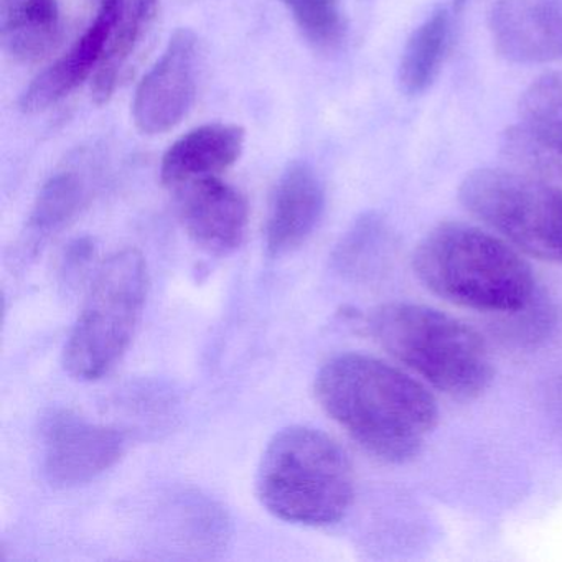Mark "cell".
<instances>
[{
    "label": "cell",
    "instance_id": "cell-1",
    "mask_svg": "<svg viewBox=\"0 0 562 562\" xmlns=\"http://www.w3.org/2000/svg\"><path fill=\"white\" fill-rule=\"evenodd\" d=\"M315 396L361 449L387 463L419 456L439 420L436 400L420 381L367 355L331 358L318 371Z\"/></svg>",
    "mask_w": 562,
    "mask_h": 562
},
{
    "label": "cell",
    "instance_id": "cell-2",
    "mask_svg": "<svg viewBox=\"0 0 562 562\" xmlns=\"http://www.w3.org/2000/svg\"><path fill=\"white\" fill-rule=\"evenodd\" d=\"M414 274L432 294L460 307L502 314L538 291L515 246L465 223H440L414 249Z\"/></svg>",
    "mask_w": 562,
    "mask_h": 562
},
{
    "label": "cell",
    "instance_id": "cell-3",
    "mask_svg": "<svg viewBox=\"0 0 562 562\" xmlns=\"http://www.w3.org/2000/svg\"><path fill=\"white\" fill-rule=\"evenodd\" d=\"M259 502L276 518L304 526L340 521L355 496L345 450L322 430L291 426L272 437L256 475Z\"/></svg>",
    "mask_w": 562,
    "mask_h": 562
},
{
    "label": "cell",
    "instance_id": "cell-4",
    "mask_svg": "<svg viewBox=\"0 0 562 562\" xmlns=\"http://www.w3.org/2000/svg\"><path fill=\"white\" fill-rule=\"evenodd\" d=\"M374 341L394 360L456 400L482 396L493 380V361L479 331L426 305L393 302L368 317Z\"/></svg>",
    "mask_w": 562,
    "mask_h": 562
},
{
    "label": "cell",
    "instance_id": "cell-5",
    "mask_svg": "<svg viewBox=\"0 0 562 562\" xmlns=\"http://www.w3.org/2000/svg\"><path fill=\"white\" fill-rule=\"evenodd\" d=\"M147 291L149 272L137 249H121L100 266L65 345L71 376L100 380L116 367L133 340Z\"/></svg>",
    "mask_w": 562,
    "mask_h": 562
},
{
    "label": "cell",
    "instance_id": "cell-6",
    "mask_svg": "<svg viewBox=\"0 0 562 562\" xmlns=\"http://www.w3.org/2000/svg\"><path fill=\"white\" fill-rule=\"evenodd\" d=\"M463 209L499 238L539 261L562 262V192L506 167L467 173Z\"/></svg>",
    "mask_w": 562,
    "mask_h": 562
},
{
    "label": "cell",
    "instance_id": "cell-7",
    "mask_svg": "<svg viewBox=\"0 0 562 562\" xmlns=\"http://www.w3.org/2000/svg\"><path fill=\"white\" fill-rule=\"evenodd\" d=\"M126 439L120 430L55 411L44 424V470L55 486L83 485L120 462Z\"/></svg>",
    "mask_w": 562,
    "mask_h": 562
},
{
    "label": "cell",
    "instance_id": "cell-8",
    "mask_svg": "<svg viewBox=\"0 0 562 562\" xmlns=\"http://www.w3.org/2000/svg\"><path fill=\"white\" fill-rule=\"evenodd\" d=\"M196 64L199 38L179 29L134 94L133 117L140 133H167L189 114L196 97Z\"/></svg>",
    "mask_w": 562,
    "mask_h": 562
},
{
    "label": "cell",
    "instance_id": "cell-9",
    "mask_svg": "<svg viewBox=\"0 0 562 562\" xmlns=\"http://www.w3.org/2000/svg\"><path fill=\"white\" fill-rule=\"evenodd\" d=\"M488 31L499 57L513 64L562 60V0H493Z\"/></svg>",
    "mask_w": 562,
    "mask_h": 562
},
{
    "label": "cell",
    "instance_id": "cell-10",
    "mask_svg": "<svg viewBox=\"0 0 562 562\" xmlns=\"http://www.w3.org/2000/svg\"><path fill=\"white\" fill-rule=\"evenodd\" d=\"M177 190L183 228L200 248L226 256L241 246L249 210L239 190L220 177L193 180Z\"/></svg>",
    "mask_w": 562,
    "mask_h": 562
},
{
    "label": "cell",
    "instance_id": "cell-11",
    "mask_svg": "<svg viewBox=\"0 0 562 562\" xmlns=\"http://www.w3.org/2000/svg\"><path fill=\"white\" fill-rule=\"evenodd\" d=\"M123 12L124 0H101L97 19L78 38L77 44L47 70L42 71L22 93L19 101L21 110L29 114L47 111L77 90L87 78L93 77L111 32Z\"/></svg>",
    "mask_w": 562,
    "mask_h": 562
},
{
    "label": "cell",
    "instance_id": "cell-12",
    "mask_svg": "<svg viewBox=\"0 0 562 562\" xmlns=\"http://www.w3.org/2000/svg\"><path fill=\"white\" fill-rule=\"evenodd\" d=\"M325 190L308 164L295 162L278 180L266 222V248L284 256L301 248L321 223Z\"/></svg>",
    "mask_w": 562,
    "mask_h": 562
},
{
    "label": "cell",
    "instance_id": "cell-13",
    "mask_svg": "<svg viewBox=\"0 0 562 562\" xmlns=\"http://www.w3.org/2000/svg\"><path fill=\"white\" fill-rule=\"evenodd\" d=\"M246 133L238 124H205L180 137L164 154L160 180L169 189H180L193 180L220 177L238 162Z\"/></svg>",
    "mask_w": 562,
    "mask_h": 562
},
{
    "label": "cell",
    "instance_id": "cell-14",
    "mask_svg": "<svg viewBox=\"0 0 562 562\" xmlns=\"http://www.w3.org/2000/svg\"><path fill=\"white\" fill-rule=\"evenodd\" d=\"M61 38L57 0H0V41L19 64L47 57Z\"/></svg>",
    "mask_w": 562,
    "mask_h": 562
},
{
    "label": "cell",
    "instance_id": "cell-15",
    "mask_svg": "<svg viewBox=\"0 0 562 562\" xmlns=\"http://www.w3.org/2000/svg\"><path fill=\"white\" fill-rule=\"evenodd\" d=\"M159 12V0H134L131 9H124L116 27L111 32L100 65L93 74L91 93L97 104H106L113 98L121 75L126 70L134 52L139 48L153 27Z\"/></svg>",
    "mask_w": 562,
    "mask_h": 562
},
{
    "label": "cell",
    "instance_id": "cell-16",
    "mask_svg": "<svg viewBox=\"0 0 562 562\" xmlns=\"http://www.w3.org/2000/svg\"><path fill=\"white\" fill-rule=\"evenodd\" d=\"M450 18L439 8L413 32L401 55L397 81L409 97L424 93L436 81L449 45Z\"/></svg>",
    "mask_w": 562,
    "mask_h": 562
},
{
    "label": "cell",
    "instance_id": "cell-17",
    "mask_svg": "<svg viewBox=\"0 0 562 562\" xmlns=\"http://www.w3.org/2000/svg\"><path fill=\"white\" fill-rule=\"evenodd\" d=\"M503 167L562 192V147L522 126H509L499 137Z\"/></svg>",
    "mask_w": 562,
    "mask_h": 562
},
{
    "label": "cell",
    "instance_id": "cell-18",
    "mask_svg": "<svg viewBox=\"0 0 562 562\" xmlns=\"http://www.w3.org/2000/svg\"><path fill=\"white\" fill-rule=\"evenodd\" d=\"M87 200L83 180L75 172L55 173L35 200L29 232L34 238H48L60 232L80 213Z\"/></svg>",
    "mask_w": 562,
    "mask_h": 562
},
{
    "label": "cell",
    "instance_id": "cell-19",
    "mask_svg": "<svg viewBox=\"0 0 562 562\" xmlns=\"http://www.w3.org/2000/svg\"><path fill=\"white\" fill-rule=\"evenodd\" d=\"M390 245L386 223L378 215H364L341 238L335 262L344 274L363 279L373 274Z\"/></svg>",
    "mask_w": 562,
    "mask_h": 562
},
{
    "label": "cell",
    "instance_id": "cell-20",
    "mask_svg": "<svg viewBox=\"0 0 562 562\" xmlns=\"http://www.w3.org/2000/svg\"><path fill=\"white\" fill-rule=\"evenodd\" d=\"M519 123L562 147V71L536 78L519 100Z\"/></svg>",
    "mask_w": 562,
    "mask_h": 562
},
{
    "label": "cell",
    "instance_id": "cell-21",
    "mask_svg": "<svg viewBox=\"0 0 562 562\" xmlns=\"http://www.w3.org/2000/svg\"><path fill=\"white\" fill-rule=\"evenodd\" d=\"M308 44L331 50L345 38L347 25L338 0H281Z\"/></svg>",
    "mask_w": 562,
    "mask_h": 562
},
{
    "label": "cell",
    "instance_id": "cell-22",
    "mask_svg": "<svg viewBox=\"0 0 562 562\" xmlns=\"http://www.w3.org/2000/svg\"><path fill=\"white\" fill-rule=\"evenodd\" d=\"M496 321L499 337L519 347L541 344L554 327V308L541 291L513 311L502 312Z\"/></svg>",
    "mask_w": 562,
    "mask_h": 562
},
{
    "label": "cell",
    "instance_id": "cell-23",
    "mask_svg": "<svg viewBox=\"0 0 562 562\" xmlns=\"http://www.w3.org/2000/svg\"><path fill=\"white\" fill-rule=\"evenodd\" d=\"M465 4L467 0H453V9H456L457 12L462 11Z\"/></svg>",
    "mask_w": 562,
    "mask_h": 562
}]
</instances>
